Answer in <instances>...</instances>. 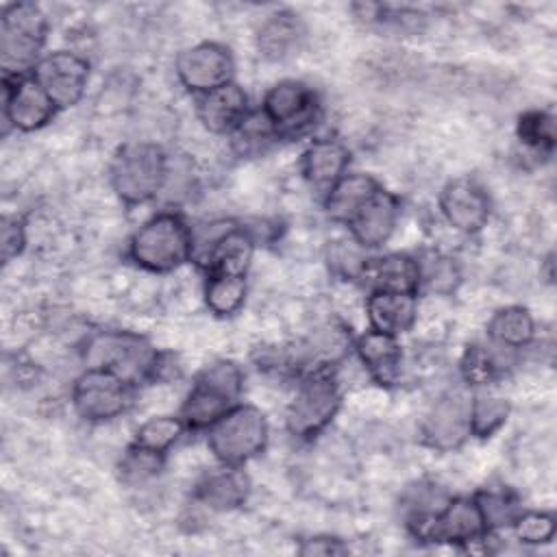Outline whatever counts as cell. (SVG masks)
I'll return each mask as SVG.
<instances>
[{
	"label": "cell",
	"mask_w": 557,
	"mask_h": 557,
	"mask_svg": "<svg viewBox=\"0 0 557 557\" xmlns=\"http://www.w3.org/2000/svg\"><path fill=\"white\" fill-rule=\"evenodd\" d=\"M194 233L176 209H163L141 222L126 244L128 259L152 274H168L191 261Z\"/></svg>",
	"instance_id": "1"
},
{
	"label": "cell",
	"mask_w": 557,
	"mask_h": 557,
	"mask_svg": "<svg viewBox=\"0 0 557 557\" xmlns=\"http://www.w3.org/2000/svg\"><path fill=\"white\" fill-rule=\"evenodd\" d=\"M170 154L154 141H128L120 146L109 165L113 194L128 207L152 202L168 178Z\"/></svg>",
	"instance_id": "2"
},
{
	"label": "cell",
	"mask_w": 557,
	"mask_h": 557,
	"mask_svg": "<svg viewBox=\"0 0 557 557\" xmlns=\"http://www.w3.org/2000/svg\"><path fill=\"white\" fill-rule=\"evenodd\" d=\"M242 392V368L231 359H215L196 374L178 416L183 418L187 431H207L233 405L239 403Z\"/></svg>",
	"instance_id": "3"
},
{
	"label": "cell",
	"mask_w": 557,
	"mask_h": 557,
	"mask_svg": "<svg viewBox=\"0 0 557 557\" xmlns=\"http://www.w3.org/2000/svg\"><path fill=\"white\" fill-rule=\"evenodd\" d=\"M161 352L139 333L100 331L94 333L83 350L85 368H104L115 372L133 387L157 379Z\"/></svg>",
	"instance_id": "4"
},
{
	"label": "cell",
	"mask_w": 557,
	"mask_h": 557,
	"mask_svg": "<svg viewBox=\"0 0 557 557\" xmlns=\"http://www.w3.org/2000/svg\"><path fill=\"white\" fill-rule=\"evenodd\" d=\"M207 448L222 466H246L259 457L270 440L265 413L250 403L233 405L207 431Z\"/></svg>",
	"instance_id": "5"
},
{
	"label": "cell",
	"mask_w": 557,
	"mask_h": 557,
	"mask_svg": "<svg viewBox=\"0 0 557 557\" xmlns=\"http://www.w3.org/2000/svg\"><path fill=\"white\" fill-rule=\"evenodd\" d=\"M48 17L35 2H13L0 15L2 76H28L44 57Z\"/></svg>",
	"instance_id": "6"
},
{
	"label": "cell",
	"mask_w": 557,
	"mask_h": 557,
	"mask_svg": "<svg viewBox=\"0 0 557 557\" xmlns=\"http://www.w3.org/2000/svg\"><path fill=\"white\" fill-rule=\"evenodd\" d=\"M344 400L335 370H318L298 376L285 409V426L298 440L318 437L339 413Z\"/></svg>",
	"instance_id": "7"
},
{
	"label": "cell",
	"mask_w": 557,
	"mask_h": 557,
	"mask_svg": "<svg viewBox=\"0 0 557 557\" xmlns=\"http://www.w3.org/2000/svg\"><path fill=\"white\" fill-rule=\"evenodd\" d=\"M191 263H196L205 274L226 272L246 274L255 255V235L235 220H211L200 228H194Z\"/></svg>",
	"instance_id": "8"
},
{
	"label": "cell",
	"mask_w": 557,
	"mask_h": 557,
	"mask_svg": "<svg viewBox=\"0 0 557 557\" xmlns=\"http://www.w3.org/2000/svg\"><path fill=\"white\" fill-rule=\"evenodd\" d=\"M259 111L268 117L278 139H300L322 120V102L315 89L296 78H283L268 87Z\"/></svg>",
	"instance_id": "9"
},
{
	"label": "cell",
	"mask_w": 557,
	"mask_h": 557,
	"mask_svg": "<svg viewBox=\"0 0 557 557\" xmlns=\"http://www.w3.org/2000/svg\"><path fill=\"white\" fill-rule=\"evenodd\" d=\"M135 387L104 368H85L72 383L70 403L78 418L89 424H104L122 413L133 403Z\"/></svg>",
	"instance_id": "10"
},
{
	"label": "cell",
	"mask_w": 557,
	"mask_h": 557,
	"mask_svg": "<svg viewBox=\"0 0 557 557\" xmlns=\"http://www.w3.org/2000/svg\"><path fill=\"white\" fill-rule=\"evenodd\" d=\"M409 531L422 542L450 546H470L490 535L474 496H450L433 516Z\"/></svg>",
	"instance_id": "11"
},
{
	"label": "cell",
	"mask_w": 557,
	"mask_h": 557,
	"mask_svg": "<svg viewBox=\"0 0 557 557\" xmlns=\"http://www.w3.org/2000/svg\"><path fill=\"white\" fill-rule=\"evenodd\" d=\"M174 74L176 81L196 98L233 83L235 59L224 44L198 41L176 54Z\"/></svg>",
	"instance_id": "12"
},
{
	"label": "cell",
	"mask_w": 557,
	"mask_h": 557,
	"mask_svg": "<svg viewBox=\"0 0 557 557\" xmlns=\"http://www.w3.org/2000/svg\"><path fill=\"white\" fill-rule=\"evenodd\" d=\"M30 76L48 94L54 107L63 111L76 107L83 100L89 85L91 65L78 52L52 50L37 61Z\"/></svg>",
	"instance_id": "13"
},
{
	"label": "cell",
	"mask_w": 557,
	"mask_h": 557,
	"mask_svg": "<svg viewBox=\"0 0 557 557\" xmlns=\"http://www.w3.org/2000/svg\"><path fill=\"white\" fill-rule=\"evenodd\" d=\"M2 115L4 124L17 133H35L48 126L59 109L39 87V83L28 76H2Z\"/></svg>",
	"instance_id": "14"
},
{
	"label": "cell",
	"mask_w": 557,
	"mask_h": 557,
	"mask_svg": "<svg viewBox=\"0 0 557 557\" xmlns=\"http://www.w3.org/2000/svg\"><path fill=\"white\" fill-rule=\"evenodd\" d=\"M470 396L463 392L442 394L422 416L420 437L422 442L440 453H450L461 448L470 435L468 420Z\"/></svg>",
	"instance_id": "15"
},
{
	"label": "cell",
	"mask_w": 557,
	"mask_h": 557,
	"mask_svg": "<svg viewBox=\"0 0 557 557\" xmlns=\"http://www.w3.org/2000/svg\"><path fill=\"white\" fill-rule=\"evenodd\" d=\"M437 207L444 222L461 235L481 233L492 218V198L474 178L448 181L437 196Z\"/></svg>",
	"instance_id": "16"
},
{
	"label": "cell",
	"mask_w": 557,
	"mask_h": 557,
	"mask_svg": "<svg viewBox=\"0 0 557 557\" xmlns=\"http://www.w3.org/2000/svg\"><path fill=\"white\" fill-rule=\"evenodd\" d=\"M400 198L381 187L348 222V235L366 250L383 248L398 228Z\"/></svg>",
	"instance_id": "17"
},
{
	"label": "cell",
	"mask_w": 557,
	"mask_h": 557,
	"mask_svg": "<svg viewBox=\"0 0 557 557\" xmlns=\"http://www.w3.org/2000/svg\"><path fill=\"white\" fill-rule=\"evenodd\" d=\"M252 111L250 98L239 83H226L196 96V117L213 135H231Z\"/></svg>",
	"instance_id": "18"
},
{
	"label": "cell",
	"mask_w": 557,
	"mask_h": 557,
	"mask_svg": "<svg viewBox=\"0 0 557 557\" xmlns=\"http://www.w3.org/2000/svg\"><path fill=\"white\" fill-rule=\"evenodd\" d=\"M352 355L374 383L383 387L398 383L403 372L400 337L368 329L352 337Z\"/></svg>",
	"instance_id": "19"
},
{
	"label": "cell",
	"mask_w": 557,
	"mask_h": 557,
	"mask_svg": "<svg viewBox=\"0 0 557 557\" xmlns=\"http://www.w3.org/2000/svg\"><path fill=\"white\" fill-rule=\"evenodd\" d=\"M250 496V479L244 466H222L202 474L194 487V500L198 507L209 511H233L239 509Z\"/></svg>",
	"instance_id": "20"
},
{
	"label": "cell",
	"mask_w": 557,
	"mask_h": 557,
	"mask_svg": "<svg viewBox=\"0 0 557 557\" xmlns=\"http://www.w3.org/2000/svg\"><path fill=\"white\" fill-rule=\"evenodd\" d=\"M350 165V150L337 137H318L300 154V174L313 189L326 194Z\"/></svg>",
	"instance_id": "21"
},
{
	"label": "cell",
	"mask_w": 557,
	"mask_h": 557,
	"mask_svg": "<svg viewBox=\"0 0 557 557\" xmlns=\"http://www.w3.org/2000/svg\"><path fill=\"white\" fill-rule=\"evenodd\" d=\"M418 294L370 289L366 296L368 329L381 331L394 337L411 331L418 322Z\"/></svg>",
	"instance_id": "22"
},
{
	"label": "cell",
	"mask_w": 557,
	"mask_h": 557,
	"mask_svg": "<svg viewBox=\"0 0 557 557\" xmlns=\"http://www.w3.org/2000/svg\"><path fill=\"white\" fill-rule=\"evenodd\" d=\"M513 350L500 348L492 342H474L463 348L459 357V376L466 387L485 389L496 383L516 363Z\"/></svg>",
	"instance_id": "23"
},
{
	"label": "cell",
	"mask_w": 557,
	"mask_h": 557,
	"mask_svg": "<svg viewBox=\"0 0 557 557\" xmlns=\"http://www.w3.org/2000/svg\"><path fill=\"white\" fill-rule=\"evenodd\" d=\"M383 185L363 172H346L322 198L324 213L337 222L348 226V222L357 215V211L381 189Z\"/></svg>",
	"instance_id": "24"
},
{
	"label": "cell",
	"mask_w": 557,
	"mask_h": 557,
	"mask_svg": "<svg viewBox=\"0 0 557 557\" xmlns=\"http://www.w3.org/2000/svg\"><path fill=\"white\" fill-rule=\"evenodd\" d=\"M305 41V24L292 11H274L257 30L259 54L268 61H285L300 50Z\"/></svg>",
	"instance_id": "25"
},
{
	"label": "cell",
	"mask_w": 557,
	"mask_h": 557,
	"mask_svg": "<svg viewBox=\"0 0 557 557\" xmlns=\"http://www.w3.org/2000/svg\"><path fill=\"white\" fill-rule=\"evenodd\" d=\"M363 283H368L370 289L420 294L418 257L407 252H385L372 257L363 274Z\"/></svg>",
	"instance_id": "26"
},
{
	"label": "cell",
	"mask_w": 557,
	"mask_h": 557,
	"mask_svg": "<svg viewBox=\"0 0 557 557\" xmlns=\"http://www.w3.org/2000/svg\"><path fill=\"white\" fill-rule=\"evenodd\" d=\"M537 333V324L533 313L522 305H507L492 313L485 326L487 342L520 352L522 348L531 346Z\"/></svg>",
	"instance_id": "27"
},
{
	"label": "cell",
	"mask_w": 557,
	"mask_h": 557,
	"mask_svg": "<svg viewBox=\"0 0 557 557\" xmlns=\"http://www.w3.org/2000/svg\"><path fill=\"white\" fill-rule=\"evenodd\" d=\"M246 296H248L246 274H226V272L205 274L202 300H205V307L215 318L235 315L244 307Z\"/></svg>",
	"instance_id": "28"
},
{
	"label": "cell",
	"mask_w": 557,
	"mask_h": 557,
	"mask_svg": "<svg viewBox=\"0 0 557 557\" xmlns=\"http://www.w3.org/2000/svg\"><path fill=\"white\" fill-rule=\"evenodd\" d=\"M511 416V405L505 396H498L487 389H479L470 396L468 420L470 435L476 440H487L498 433Z\"/></svg>",
	"instance_id": "29"
},
{
	"label": "cell",
	"mask_w": 557,
	"mask_h": 557,
	"mask_svg": "<svg viewBox=\"0 0 557 557\" xmlns=\"http://www.w3.org/2000/svg\"><path fill=\"white\" fill-rule=\"evenodd\" d=\"M187 433V426L178 413H161L141 422L133 435V444L157 455H168V450L178 444Z\"/></svg>",
	"instance_id": "30"
},
{
	"label": "cell",
	"mask_w": 557,
	"mask_h": 557,
	"mask_svg": "<svg viewBox=\"0 0 557 557\" xmlns=\"http://www.w3.org/2000/svg\"><path fill=\"white\" fill-rule=\"evenodd\" d=\"M420 265V292L426 289L437 296H450L461 283V270L457 261L444 252H424L418 257Z\"/></svg>",
	"instance_id": "31"
},
{
	"label": "cell",
	"mask_w": 557,
	"mask_h": 557,
	"mask_svg": "<svg viewBox=\"0 0 557 557\" xmlns=\"http://www.w3.org/2000/svg\"><path fill=\"white\" fill-rule=\"evenodd\" d=\"M231 146L239 157H259L263 154L272 144L281 141L268 117L259 111L252 109L248 117L228 135Z\"/></svg>",
	"instance_id": "32"
},
{
	"label": "cell",
	"mask_w": 557,
	"mask_h": 557,
	"mask_svg": "<svg viewBox=\"0 0 557 557\" xmlns=\"http://www.w3.org/2000/svg\"><path fill=\"white\" fill-rule=\"evenodd\" d=\"M516 135L524 148L548 157L555 148V115L546 109H529L518 117Z\"/></svg>",
	"instance_id": "33"
},
{
	"label": "cell",
	"mask_w": 557,
	"mask_h": 557,
	"mask_svg": "<svg viewBox=\"0 0 557 557\" xmlns=\"http://www.w3.org/2000/svg\"><path fill=\"white\" fill-rule=\"evenodd\" d=\"M481 513H483V520L487 524V531L494 533V531H500V529H509L513 518L520 513L522 505L520 500L516 498L513 492L500 487H487V490H479L476 494H472Z\"/></svg>",
	"instance_id": "34"
},
{
	"label": "cell",
	"mask_w": 557,
	"mask_h": 557,
	"mask_svg": "<svg viewBox=\"0 0 557 557\" xmlns=\"http://www.w3.org/2000/svg\"><path fill=\"white\" fill-rule=\"evenodd\" d=\"M372 255L363 246H359L350 235L344 239L331 242L326 250V261L333 274L344 281H363Z\"/></svg>",
	"instance_id": "35"
},
{
	"label": "cell",
	"mask_w": 557,
	"mask_h": 557,
	"mask_svg": "<svg viewBox=\"0 0 557 557\" xmlns=\"http://www.w3.org/2000/svg\"><path fill=\"white\" fill-rule=\"evenodd\" d=\"M511 533L520 544L527 546H542L553 542L557 531V520L553 511L544 509H520V513L511 522Z\"/></svg>",
	"instance_id": "36"
},
{
	"label": "cell",
	"mask_w": 557,
	"mask_h": 557,
	"mask_svg": "<svg viewBox=\"0 0 557 557\" xmlns=\"http://www.w3.org/2000/svg\"><path fill=\"white\" fill-rule=\"evenodd\" d=\"M161 466H163V455L150 453L131 442V446L126 448V453L122 457L120 470H122V479L126 483L137 485V483H146L148 479L157 476L161 472Z\"/></svg>",
	"instance_id": "37"
},
{
	"label": "cell",
	"mask_w": 557,
	"mask_h": 557,
	"mask_svg": "<svg viewBox=\"0 0 557 557\" xmlns=\"http://www.w3.org/2000/svg\"><path fill=\"white\" fill-rule=\"evenodd\" d=\"M26 246V224L17 215H4L2 228H0V248H2V261H13Z\"/></svg>",
	"instance_id": "38"
},
{
	"label": "cell",
	"mask_w": 557,
	"mask_h": 557,
	"mask_svg": "<svg viewBox=\"0 0 557 557\" xmlns=\"http://www.w3.org/2000/svg\"><path fill=\"white\" fill-rule=\"evenodd\" d=\"M298 553L305 557H329V555H344L348 553V546L333 535H313L300 542Z\"/></svg>",
	"instance_id": "39"
}]
</instances>
